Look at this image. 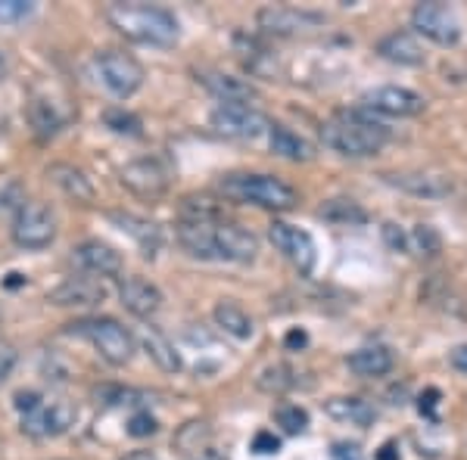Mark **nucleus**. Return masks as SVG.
Masks as SVG:
<instances>
[{"instance_id":"1","label":"nucleus","mask_w":467,"mask_h":460,"mask_svg":"<svg viewBox=\"0 0 467 460\" xmlns=\"http://www.w3.org/2000/svg\"><path fill=\"white\" fill-rule=\"evenodd\" d=\"M321 140L334 153L349 156V159H365L387 147L389 128L378 122L368 109H349L337 112L334 118L321 125Z\"/></svg>"},{"instance_id":"2","label":"nucleus","mask_w":467,"mask_h":460,"mask_svg":"<svg viewBox=\"0 0 467 460\" xmlns=\"http://www.w3.org/2000/svg\"><path fill=\"white\" fill-rule=\"evenodd\" d=\"M107 19L119 35L138 44L153 47H171L178 41V19L165 6L150 4H109Z\"/></svg>"},{"instance_id":"3","label":"nucleus","mask_w":467,"mask_h":460,"mask_svg":"<svg viewBox=\"0 0 467 460\" xmlns=\"http://www.w3.org/2000/svg\"><path fill=\"white\" fill-rule=\"evenodd\" d=\"M218 187H222L224 199L246 202V206L255 209H271V212H290L299 202V193L287 180L275 175H224Z\"/></svg>"},{"instance_id":"4","label":"nucleus","mask_w":467,"mask_h":460,"mask_svg":"<svg viewBox=\"0 0 467 460\" xmlns=\"http://www.w3.org/2000/svg\"><path fill=\"white\" fill-rule=\"evenodd\" d=\"M69 327H72V333L85 336L88 342L100 352V358L107 361V364L122 367V364L131 361L134 336L128 333V330L116 318H85L78 323H69Z\"/></svg>"},{"instance_id":"5","label":"nucleus","mask_w":467,"mask_h":460,"mask_svg":"<svg viewBox=\"0 0 467 460\" xmlns=\"http://www.w3.org/2000/svg\"><path fill=\"white\" fill-rule=\"evenodd\" d=\"M16 407L22 414V433L32 435V439H50V435L66 433L75 417L72 407L44 402L37 392H19Z\"/></svg>"},{"instance_id":"6","label":"nucleus","mask_w":467,"mask_h":460,"mask_svg":"<svg viewBox=\"0 0 467 460\" xmlns=\"http://www.w3.org/2000/svg\"><path fill=\"white\" fill-rule=\"evenodd\" d=\"M94 69L100 75L103 87L116 97H131L144 85V66L125 50H100L94 56Z\"/></svg>"},{"instance_id":"7","label":"nucleus","mask_w":467,"mask_h":460,"mask_svg":"<svg viewBox=\"0 0 467 460\" xmlns=\"http://www.w3.org/2000/svg\"><path fill=\"white\" fill-rule=\"evenodd\" d=\"M13 240L22 249H47L57 240V215L47 202H22L16 221H13Z\"/></svg>"},{"instance_id":"8","label":"nucleus","mask_w":467,"mask_h":460,"mask_svg":"<svg viewBox=\"0 0 467 460\" xmlns=\"http://www.w3.org/2000/svg\"><path fill=\"white\" fill-rule=\"evenodd\" d=\"M215 134L234 140H255L259 134L268 131V118L259 109L246 107V103H218L209 116Z\"/></svg>"},{"instance_id":"9","label":"nucleus","mask_w":467,"mask_h":460,"mask_svg":"<svg viewBox=\"0 0 467 460\" xmlns=\"http://www.w3.org/2000/svg\"><path fill=\"white\" fill-rule=\"evenodd\" d=\"M268 240L284 259L293 261V268H296L299 274H312L315 271L318 252H315V240L308 230L296 228V224H287V221H275L268 228Z\"/></svg>"},{"instance_id":"10","label":"nucleus","mask_w":467,"mask_h":460,"mask_svg":"<svg viewBox=\"0 0 467 460\" xmlns=\"http://www.w3.org/2000/svg\"><path fill=\"white\" fill-rule=\"evenodd\" d=\"M119 178H122V184L134 196H144V199H160L171 187V169L162 159H156V156L128 162L125 169L119 171Z\"/></svg>"},{"instance_id":"11","label":"nucleus","mask_w":467,"mask_h":460,"mask_svg":"<svg viewBox=\"0 0 467 460\" xmlns=\"http://www.w3.org/2000/svg\"><path fill=\"white\" fill-rule=\"evenodd\" d=\"M411 28L440 47H455L462 41V26L446 4H418L411 10Z\"/></svg>"},{"instance_id":"12","label":"nucleus","mask_w":467,"mask_h":460,"mask_svg":"<svg viewBox=\"0 0 467 460\" xmlns=\"http://www.w3.org/2000/svg\"><path fill=\"white\" fill-rule=\"evenodd\" d=\"M361 109L374 112V116H393V118H409L418 116L424 109V97L414 94L409 87H399V85H383L374 87L361 97Z\"/></svg>"},{"instance_id":"13","label":"nucleus","mask_w":467,"mask_h":460,"mask_svg":"<svg viewBox=\"0 0 467 460\" xmlns=\"http://www.w3.org/2000/svg\"><path fill=\"white\" fill-rule=\"evenodd\" d=\"M259 28L265 35H299V32H312V28L324 26V16L318 13H308V10H293V6H265L259 10Z\"/></svg>"},{"instance_id":"14","label":"nucleus","mask_w":467,"mask_h":460,"mask_svg":"<svg viewBox=\"0 0 467 460\" xmlns=\"http://www.w3.org/2000/svg\"><path fill=\"white\" fill-rule=\"evenodd\" d=\"M255 252H259V240L246 228L228 221L215 224V261H240V265H246V261L255 259Z\"/></svg>"},{"instance_id":"15","label":"nucleus","mask_w":467,"mask_h":460,"mask_svg":"<svg viewBox=\"0 0 467 460\" xmlns=\"http://www.w3.org/2000/svg\"><path fill=\"white\" fill-rule=\"evenodd\" d=\"M119 299H122L125 312H131L134 318H153L162 308L160 286L144 281V277H122L119 281Z\"/></svg>"},{"instance_id":"16","label":"nucleus","mask_w":467,"mask_h":460,"mask_svg":"<svg viewBox=\"0 0 467 460\" xmlns=\"http://www.w3.org/2000/svg\"><path fill=\"white\" fill-rule=\"evenodd\" d=\"M103 299H107V286L100 281H90V277H69L57 290L47 292V302H54L59 308H69V305L88 308V305H100Z\"/></svg>"},{"instance_id":"17","label":"nucleus","mask_w":467,"mask_h":460,"mask_svg":"<svg viewBox=\"0 0 467 460\" xmlns=\"http://www.w3.org/2000/svg\"><path fill=\"white\" fill-rule=\"evenodd\" d=\"M75 265L97 277H116L122 274V255L112 246L100 243V240H88V243L75 249Z\"/></svg>"},{"instance_id":"18","label":"nucleus","mask_w":467,"mask_h":460,"mask_svg":"<svg viewBox=\"0 0 467 460\" xmlns=\"http://www.w3.org/2000/svg\"><path fill=\"white\" fill-rule=\"evenodd\" d=\"M387 184L399 187L402 193L424 196V199H440V196L451 193V180L442 175H431V171H393V175H383Z\"/></svg>"},{"instance_id":"19","label":"nucleus","mask_w":467,"mask_h":460,"mask_svg":"<svg viewBox=\"0 0 467 460\" xmlns=\"http://www.w3.org/2000/svg\"><path fill=\"white\" fill-rule=\"evenodd\" d=\"M197 81L209 94H215L222 103H246L255 100V87L250 85L246 78H237V75H228V72H197Z\"/></svg>"},{"instance_id":"20","label":"nucleus","mask_w":467,"mask_h":460,"mask_svg":"<svg viewBox=\"0 0 467 460\" xmlns=\"http://www.w3.org/2000/svg\"><path fill=\"white\" fill-rule=\"evenodd\" d=\"M324 414L337 424H349V426H358V429H368L378 420V411L358 395H334L324 402Z\"/></svg>"},{"instance_id":"21","label":"nucleus","mask_w":467,"mask_h":460,"mask_svg":"<svg viewBox=\"0 0 467 460\" xmlns=\"http://www.w3.org/2000/svg\"><path fill=\"white\" fill-rule=\"evenodd\" d=\"M346 367H349L356 376H365V380H378V376H387L396 367V358L387 345H365V349H356L346 358Z\"/></svg>"},{"instance_id":"22","label":"nucleus","mask_w":467,"mask_h":460,"mask_svg":"<svg viewBox=\"0 0 467 460\" xmlns=\"http://www.w3.org/2000/svg\"><path fill=\"white\" fill-rule=\"evenodd\" d=\"M47 178H50V184H57L59 190H63L69 199L75 202H94V184L88 180V175L81 169H75V165L69 162H54L47 169Z\"/></svg>"},{"instance_id":"23","label":"nucleus","mask_w":467,"mask_h":460,"mask_svg":"<svg viewBox=\"0 0 467 460\" xmlns=\"http://www.w3.org/2000/svg\"><path fill=\"white\" fill-rule=\"evenodd\" d=\"M268 147H271V153L281 156V159H287V162H312L315 159L312 143L284 125H268Z\"/></svg>"},{"instance_id":"24","label":"nucleus","mask_w":467,"mask_h":460,"mask_svg":"<svg viewBox=\"0 0 467 460\" xmlns=\"http://www.w3.org/2000/svg\"><path fill=\"white\" fill-rule=\"evenodd\" d=\"M378 54L383 59H389V63H396V66H420L424 63V47H420V44L414 41V35H409V32H393V35L380 37Z\"/></svg>"},{"instance_id":"25","label":"nucleus","mask_w":467,"mask_h":460,"mask_svg":"<svg viewBox=\"0 0 467 460\" xmlns=\"http://www.w3.org/2000/svg\"><path fill=\"white\" fill-rule=\"evenodd\" d=\"M178 221L184 224H218L222 221V202L209 193H191L178 202Z\"/></svg>"},{"instance_id":"26","label":"nucleus","mask_w":467,"mask_h":460,"mask_svg":"<svg viewBox=\"0 0 467 460\" xmlns=\"http://www.w3.org/2000/svg\"><path fill=\"white\" fill-rule=\"evenodd\" d=\"M140 342H144V352L153 358V364L160 367L165 373H181V367H184V361H181V354L175 352V345L165 339L156 327H144V336H140Z\"/></svg>"},{"instance_id":"27","label":"nucleus","mask_w":467,"mask_h":460,"mask_svg":"<svg viewBox=\"0 0 467 460\" xmlns=\"http://www.w3.org/2000/svg\"><path fill=\"white\" fill-rule=\"evenodd\" d=\"M112 221L122 228L128 237H134L140 243V249H144V255L147 259H153L156 252H160V246H162V233L160 228H156L153 221H144V218H134V215H122V212H116L112 215Z\"/></svg>"},{"instance_id":"28","label":"nucleus","mask_w":467,"mask_h":460,"mask_svg":"<svg viewBox=\"0 0 467 460\" xmlns=\"http://www.w3.org/2000/svg\"><path fill=\"white\" fill-rule=\"evenodd\" d=\"M213 318H215L218 327L224 330V333L234 336V339H240V342L253 339V333H255L253 318L240 305H234V302H218L215 312H213Z\"/></svg>"},{"instance_id":"29","label":"nucleus","mask_w":467,"mask_h":460,"mask_svg":"<svg viewBox=\"0 0 467 460\" xmlns=\"http://www.w3.org/2000/svg\"><path fill=\"white\" fill-rule=\"evenodd\" d=\"M318 215L324 221H337V224H361L365 221V209H358L352 199H330L318 209Z\"/></svg>"},{"instance_id":"30","label":"nucleus","mask_w":467,"mask_h":460,"mask_svg":"<svg viewBox=\"0 0 467 460\" xmlns=\"http://www.w3.org/2000/svg\"><path fill=\"white\" fill-rule=\"evenodd\" d=\"M259 386L265 392H287L296 386V371L287 364H275V367H265L259 373Z\"/></svg>"},{"instance_id":"31","label":"nucleus","mask_w":467,"mask_h":460,"mask_svg":"<svg viewBox=\"0 0 467 460\" xmlns=\"http://www.w3.org/2000/svg\"><path fill=\"white\" fill-rule=\"evenodd\" d=\"M275 420H277V426H284V433L287 435L306 433V426H308V414L299 404H281L275 411Z\"/></svg>"},{"instance_id":"32","label":"nucleus","mask_w":467,"mask_h":460,"mask_svg":"<svg viewBox=\"0 0 467 460\" xmlns=\"http://www.w3.org/2000/svg\"><path fill=\"white\" fill-rule=\"evenodd\" d=\"M103 118H107V125L116 134H131V138H138V134H140V122L134 116H128V112H122V109H109Z\"/></svg>"},{"instance_id":"33","label":"nucleus","mask_w":467,"mask_h":460,"mask_svg":"<svg viewBox=\"0 0 467 460\" xmlns=\"http://www.w3.org/2000/svg\"><path fill=\"white\" fill-rule=\"evenodd\" d=\"M32 122H35V128H37L41 134H54L57 128H59L57 112L50 109V103H41V100H37L35 107H32Z\"/></svg>"},{"instance_id":"34","label":"nucleus","mask_w":467,"mask_h":460,"mask_svg":"<svg viewBox=\"0 0 467 460\" xmlns=\"http://www.w3.org/2000/svg\"><path fill=\"white\" fill-rule=\"evenodd\" d=\"M32 10V0H0V22H22Z\"/></svg>"},{"instance_id":"35","label":"nucleus","mask_w":467,"mask_h":460,"mask_svg":"<svg viewBox=\"0 0 467 460\" xmlns=\"http://www.w3.org/2000/svg\"><path fill=\"white\" fill-rule=\"evenodd\" d=\"M156 429H160V424H156V417H150L147 411L131 414V420H128V435H134V439H147Z\"/></svg>"},{"instance_id":"36","label":"nucleus","mask_w":467,"mask_h":460,"mask_svg":"<svg viewBox=\"0 0 467 460\" xmlns=\"http://www.w3.org/2000/svg\"><path fill=\"white\" fill-rule=\"evenodd\" d=\"M414 243H418L420 252H427V255L440 252V237H436V230L431 224H418V228H414Z\"/></svg>"},{"instance_id":"37","label":"nucleus","mask_w":467,"mask_h":460,"mask_svg":"<svg viewBox=\"0 0 467 460\" xmlns=\"http://www.w3.org/2000/svg\"><path fill=\"white\" fill-rule=\"evenodd\" d=\"M380 233H383V240H387V246L393 249V252H409V237H405V230L399 228V224L387 221L380 228Z\"/></svg>"},{"instance_id":"38","label":"nucleus","mask_w":467,"mask_h":460,"mask_svg":"<svg viewBox=\"0 0 467 460\" xmlns=\"http://www.w3.org/2000/svg\"><path fill=\"white\" fill-rule=\"evenodd\" d=\"M253 451L255 455H277V451H281V439H277L275 433H268V429H262L253 439Z\"/></svg>"},{"instance_id":"39","label":"nucleus","mask_w":467,"mask_h":460,"mask_svg":"<svg viewBox=\"0 0 467 460\" xmlns=\"http://www.w3.org/2000/svg\"><path fill=\"white\" fill-rule=\"evenodd\" d=\"M13 367H16V349L6 345V342H0V383L13 373Z\"/></svg>"},{"instance_id":"40","label":"nucleus","mask_w":467,"mask_h":460,"mask_svg":"<svg viewBox=\"0 0 467 460\" xmlns=\"http://www.w3.org/2000/svg\"><path fill=\"white\" fill-rule=\"evenodd\" d=\"M330 457L334 460H361V451H358V445L337 442L334 448H330Z\"/></svg>"},{"instance_id":"41","label":"nucleus","mask_w":467,"mask_h":460,"mask_svg":"<svg viewBox=\"0 0 467 460\" xmlns=\"http://www.w3.org/2000/svg\"><path fill=\"white\" fill-rule=\"evenodd\" d=\"M449 361H451V367H455L458 373H467V345H455L449 354Z\"/></svg>"},{"instance_id":"42","label":"nucleus","mask_w":467,"mask_h":460,"mask_svg":"<svg viewBox=\"0 0 467 460\" xmlns=\"http://www.w3.org/2000/svg\"><path fill=\"white\" fill-rule=\"evenodd\" d=\"M436 398H440V392H436V389H427L424 395H420V414H431V417H433Z\"/></svg>"},{"instance_id":"43","label":"nucleus","mask_w":467,"mask_h":460,"mask_svg":"<svg viewBox=\"0 0 467 460\" xmlns=\"http://www.w3.org/2000/svg\"><path fill=\"white\" fill-rule=\"evenodd\" d=\"M378 460H399L396 445H393V442H387V445H383V448L378 451Z\"/></svg>"},{"instance_id":"44","label":"nucleus","mask_w":467,"mask_h":460,"mask_svg":"<svg viewBox=\"0 0 467 460\" xmlns=\"http://www.w3.org/2000/svg\"><path fill=\"white\" fill-rule=\"evenodd\" d=\"M287 345H306V333H303V330H293V333L287 336Z\"/></svg>"},{"instance_id":"45","label":"nucleus","mask_w":467,"mask_h":460,"mask_svg":"<svg viewBox=\"0 0 467 460\" xmlns=\"http://www.w3.org/2000/svg\"><path fill=\"white\" fill-rule=\"evenodd\" d=\"M119 460H156V455H150V451H134V455H125Z\"/></svg>"},{"instance_id":"46","label":"nucleus","mask_w":467,"mask_h":460,"mask_svg":"<svg viewBox=\"0 0 467 460\" xmlns=\"http://www.w3.org/2000/svg\"><path fill=\"white\" fill-rule=\"evenodd\" d=\"M0 75H4V56H0Z\"/></svg>"}]
</instances>
